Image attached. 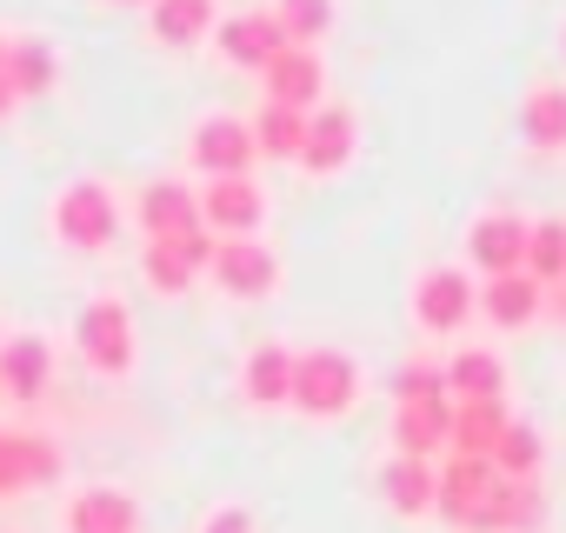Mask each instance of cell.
<instances>
[{
  "instance_id": "1",
  "label": "cell",
  "mask_w": 566,
  "mask_h": 533,
  "mask_svg": "<svg viewBox=\"0 0 566 533\" xmlns=\"http://www.w3.org/2000/svg\"><path fill=\"white\" fill-rule=\"evenodd\" d=\"M360 400V360L340 347H307L294 354V394L287 407H301L307 420H340Z\"/></svg>"
},
{
  "instance_id": "2",
  "label": "cell",
  "mask_w": 566,
  "mask_h": 533,
  "mask_svg": "<svg viewBox=\"0 0 566 533\" xmlns=\"http://www.w3.org/2000/svg\"><path fill=\"white\" fill-rule=\"evenodd\" d=\"M120 233V200L107 180H67L54 194V240L74 253H107Z\"/></svg>"
},
{
  "instance_id": "3",
  "label": "cell",
  "mask_w": 566,
  "mask_h": 533,
  "mask_svg": "<svg viewBox=\"0 0 566 533\" xmlns=\"http://www.w3.org/2000/svg\"><path fill=\"white\" fill-rule=\"evenodd\" d=\"M200 220L213 240H253L260 220H266V194L253 174H227V180H207L200 187Z\"/></svg>"
},
{
  "instance_id": "4",
  "label": "cell",
  "mask_w": 566,
  "mask_h": 533,
  "mask_svg": "<svg viewBox=\"0 0 566 533\" xmlns=\"http://www.w3.org/2000/svg\"><path fill=\"white\" fill-rule=\"evenodd\" d=\"M74 347L87 354V367H101V374H127V367H134V321H127V307H120L114 294L87 301L81 321H74Z\"/></svg>"
},
{
  "instance_id": "5",
  "label": "cell",
  "mask_w": 566,
  "mask_h": 533,
  "mask_svg": "<svg viewBox=\"0 0 566 533\" xmlns=\"http://www.w3.org/2000/svg\"><path fill=\"white\" fill-rule=\"evenodd\" d=\"M413 314L427 334H460L480 314V288L467 281V266H427L413 288Z\"/></svg>"
},
{
  "instance_id": "6",
  "label": "cell",
  "mask_w": 566,
  "mask_h": 533,
  "mask_svg": "<svg viewBox=\"0 0 566 533\" xmlns=\"http://www.w3.org/2000/svg\"><path fill=\"white\" fill-rule=\"evenodd\" d=\"M207 274H213V288H220L227 301H266V294L280 288V260H273V247H260V233H253V240H220Z\"/></svg>"
},
{
  "instance_id": "7",
  "label": "cell",
  "mask_w": 566,
  "mask_h": 533,
  "mask_svg": "<svg viewBox=\"0 0 566 533\" xmlns=\"http://www.w3.org/2000/svg\"><path fill=\"white\" fill-rule=\"evenodd\" d=\"M187 154H193V167H200L207 180H227V174H253V160H260V147H253V127H247L240 114H207V121L193 127Z\"/></svg>"
},
{
  "instance_id": "8",
  "label": "cell",
  "mask_w": 566,
  "mask_h": 533,
  "mask_svg": "<svg viewBox=\"0 0 566 533\" xmlns=\"http://www.w3.org/2000/svg\"><path fill=\"white\" fill-rule=\"evenodd\" d=\"M213 48H220V61H227V67L260 74L273 54H287L294 41H287V28L273 21V8H253V14H227V21L213 28Z\"/></svg>"
},
{
  "instance_id": "9",
  "label": "cell",
  "mask_w": 566,
  "mask_h": 533,
  "mask_svg": "<svg viewBox=\"0 0 566 533\" xmlns=\"http://www.w3.org/2000/svg\"><path fill=\"white\" fill-rule=\"evenodd\" d=\"M493 460H467V453H447L440 467V493H433V513L453 520V526H473L480 533V513H486V493H493Z\"/></svg>"
},
{
  "instance_id": "10",
  "label": "cell",
  "mask_w": 566,
  "mask_h": 533,
  "mask_svg": "<svg viewBox=\"0 0 566 533\" xmlns=\"http://www.w3.org/2000/svg\"><path fill=\"white\" fill-rule=\"evenodd\" d=\"M526 233H533V220H520V213H480L473 233H467V260L486 281L493 274H520L526 266Z\"/></svg>"
},
{
  "instance_id": "11",
  "label": "cell",
  "mask_w": 566,
  "mask_h": 533,
  "mask_svg": "<svg viewBox=\"0 0 566 533\" xmlns=\"http://www.w3.org/2000/svg\"><path fill=\"white\" fill-rule=\"evenodd\" d=\"M260 87H266V101H280V107L314 114L321 94H327V67H321L314 48H287V54H273V61L260 67Z\"/></svg>"
},
{
  "instance_id": "12",
  "label": "cell",
  "mask_w": 566,
  "mask_h": 533,
  "mask_svg": "<svg viewBox=\"0 0 566 533\" xmlns=\"http://www.w3.org/2000/svg\"><path fill=\"white\" fill-rule=\"evenodd\" d=\"M354 147H360V121H354V107H314L307 114V140H301V167L307 174H340L347 160H354Z\"/></svg>"
},
{
  "instance_id": "13",
  "label": "cell",
  "mask_w": 566,
  "mask_h": 533,
  "mask_svg": "<svg viewBox=\"0 0 566 533\" xmlns=\"http://www.w3.org/2000/svg\"><path fill=\"white\" fill-rule=\"evenodd\" d=\"M447 433H453V394H440V400H400L394 407V447L407 460H433L447 447Z\"/></svg>"
},
{
  "instance_id": "14",
  "label": "cell",
  "mask_w": 566,
  "mask_h": 533,
  "mask_svg": "<svg viewBox=\"0 0 566 533\" xmlns=\"http://www.w3.org/2000/svg\"><path fill=\"white\" fill-rule=\"evenodd\" d=\"M61 480V447L41 433H0V493H21V487H48Z\"/></svg>"
},
{
  "instance_id": "15",
  "label": "cell",
  "mask_w": 566,
  "mask_h": 533,
  "mask_svg": "<svg viewBox=\"0 0 566 533\" xmlns=\"http://www.w3.org/2000/svg\"><path fill=\"white\" fill-rule=\"evenodd\" d=\"M48 380H54V347L41 334H8L0 341V387L14 400H41Z\"/></svg>"
},
{
  "instance_id": "16",
  "label": "cell",
  "mask_w": 566,
  "mask_h": 533,
  "mask_svg": "<svg viewBox=\"0 0 566 533\" xmlns=\"http://www.w3.org/2000/svg\"><path fill=\"white\" fill-rule=\"evenodd\" d=\"M140 227H147V240H174V233L207 227V220H200V194H193L187 180H154V187L140 194Z\"/></svg>"
},
{
  "instance_id": "17",
  "label": "cell",
  "mask_w": 566,
  "mask_h": 533,
  "mask_svg": "<svg viewBox=\"0 0 566 533\" xmlns=\"http://www.w3.org/2000/svg\"><path fill=\"white\" fill-rule=\"evenodd\" d=\"M506 400H453V433H447V453H467V460H493L500 433H506Z\"/></svg>"
},
{
  "instance_id": "18",
  "label": "cell",
  "mask_w": 566,
  "mask_h": 533,
  "mask_svg": "<svg viewBox=\"0 0 566 533\" xmlns=\"http://www.w3.org/2000/svg\"><path fill=\"white\" fill-rule=\"evenodd\" d=\"M240 394H247L253 407H287V394H294V347L260 341V347L247 354V367H240Z\"/></svg>"
},
{
  "instance_id": "19",
  "label": "cell",
  "mask_w": 566,
  "mask_h": 533,
  "mask_svg": "<svg viewBox=\"0 0 566 533\" xmlns=\"http://www.w3.org/2000/svg\"><path fill=\"white\" fill-rule=\"evenodd\" d=\"M539 307H546V288L526 274H493L486 288H480V314L493 321V327H526V321H539Z\"/></svg>"
},
{
  "instance_id": "20",
  "label": "cell",
  "mask_w": 566,
  "mask_h": 533,
  "mask_svg": "<svg viewBox=\"0 0 566 533\" xmlns=\"http://www.w3.org/2000/svg\"><path fill=\"white\" fill-rule=\"evenodd\" d=\"M8 81H14L21 101L54 94V87H61V54H54V41H41V34H8Z\"/></svg>"
},
{
  "instance_id": "21",
  "label": "cell",
  "mask_w": 566,
  "mask_h": 533,
  "mask_svg": "<svg viewBox=\"0 0 566 533\" xmlns=\"http://www.w3.org/2000/svg\"><path fill=\"white\" fill-rule=\"evenodd\" d=\"M539 513H546L539 480H493L486 513H480V533H533Z\"/></svg>"
},
{
  "instance_id": "22",
  "label": "cell",
  "mask_w": 566,
  "mask_h": 533,
  "mask_svg": "<svg viewBox=\"0 0 566 533\" xmlns=\"http://www.w3.org/2000/svg\"><path fill=\"white\" fill-rule=\"evenodd\" d=\"M147 28L160 48H193L220 28V14H213V0H147Z\"/></svg>"
},
{
  "instance_id": "23",
  "label": "cell",
  "mask_w": 566,
  "mask_h": 533,
  "mask_svg": "<svg viewBox=\"0 0 566 533\" xmlns=\"http://www.w3.org/2000/svg\"><path fill=\"white\" fill-rule=\"evenodd\" d=\"M67 533H140V506L120 487H87L67 506Z\"/></svg>"
},
{
  "instance_id": "24",
  "label": "cell",
  "mask_w": 566,
  "mask_h": 533,
  "mask_svg": "<svg viewBox=\"0 0 566 533\" xmlns=\"http://www.w3.org/2000/svg\"><path fill=\"white\" fill-rule=\"evenodd\" d=\"M380 493H387V506L394 513H433V493H440V473H433V460H407V453H394L387 460V473H380Z\"/></svg>"
},
{
  "instance_id": "25",
  "label": "cell",
  "mask_w": 566,
  "mask_h": 533,
  "mask_svg": "<svg viewBox=\"0 0 566 533\" xmlns=\"http://www.w3.org/2000/svg\"><path fill=\"white\" fill-rule=\"evenodd\" d=\"M447 394L453 400H506V367L486 347H460L447 360Z\"/></svg>"
},
{
  "instance_id": "26",
  "label": "cell",
  "mask_w": 566,
  "mask_h": 533,
  "mask_svg": "<svg viewBox=\"0 0 566 533\" xmlns=\"http://www.w3.org/2000/svg\"><path fill=\"white\" fill-rule=\"evenodd\" d=\"M247 127H253V147H260L266 160H301V140H307V114H301V107L260 101V114H253Z\"/></svg>"
},
{
  "instance_id": "27",
  "label": "cell",
  "mask_w": 566,
  "mask_h": 533,
  "mask_svg": "<svg viewBox=\"0 0 566 533\" xmlns=\"http://www.w3.org/2000/svg\"><path fill=\"white\" fill-rule=\"evenodd\" d=\"M520 134H526V147H539V154H553V147H566V87H533L526 94V107H520Z\"/></svg>"
},
{
  "instance_id": "28",
  "label": "cell",
  "mask_w": 566,
  "mask_h": 533,
  "mask_svg": "<svg viewBox=\"0 0 566 533\" xmlns=\"http://www.w3.org/2000/svg\"><path fill=\"white\" fill-rule=\"evenodd\" d=\"M526 274L539 288L566 281V220H533V233H526Z\"/></svg>"
},
{
  "instance_id": "29",
  "label": "cell",
  "mask_w": 566,
  "mask_h": 533,
  "mask_svg": "<svg viewBox=\"0 0 566 533\" xmlns=\"http://www.w3.org/2000/svg\"><path fill=\"white\" fill-rule=\"evenodd\" d=\"M140 266H147V288H154V294H187L193 274H200V266L180 253V240H147Z\"/></svg>"
},
{
  "instance_id": "30",
  "label": "cell",
  "mask_w": 566,
  "mask_h": 533,
  "mask_svg": "<svg viewBox=\"0 0 566 533\" xmlns=\"http://www.w3.org/2000/svg\"><path fill=\"white\" fill-rule=\"evenodd\" d=\"M493 473L500 480H539V433L526 420H506V433L493 447Z\"/></svg>"
},
{
  "instance_id": "31",
  "label": "cell",
  "mask_w": 566,
  "mask_h": 533,
  "mask_svg": "<svg viewBox=\"0 0 566 533\" xmlns=\"http://www.w3.org/2000/svg\"><path fill=\"white\" fill-rule=\"evenodd\" d=\"M273 21L294 48H321V34L334 28V0H273Z\"/></svg>"
},
{
  "instance_id": "32",
  "label": "cell",
  "mask_w": 566,
  "mask_h": 533,
  "mask_svg": "<svg viewBox=\"0 0 566 533\" xmlns=\"http://www.w3.org/2000/svg\"><path fill=\"white\" fill-rule=\"evenodd\" d=\"M440 394H447V367L433 360H407L394 374V400H440Z\"/></svg>"
},
{
  "instance_id": "33",
  "label": "cell",
  "mask_w": 566,
  "mask_h": 533,
  "mask_svg": "<svg viewBox=\"0 0 566 533\" xmlns=\"http://www.w3.org/2000/svg\"><path fill=\"white\" fill-rule=\"evenodd\" d=\"M200 533H253V513H247V506H220Z\"/></svg>"
},
{
  "instance_id": "34",
  "label": "cell",
  "mask_w": 566,
  "mask_h": 533,
  "mask_svg": "<svg viewBox=\"0 0 566 533\" xmlns=\"http://www.w3.org/2000/svg\"><path fill=\"white\" fill-rule=\"evenodd\" d=\"M14 107H21V94H14V81H8V67H0V121H14Z\"/></svg>"
},
{
  "instance_id": "35",
  "label": "cell",
  "mask_w": 566,
  "mask_h": 533,
  "mask_svg": "<svg viewBox=\"0 0 566 533\" xmlns=\"http://www.w3.org/2000/svg\"><path fill=\"white\" fill-rule=\"evenodd\" d=\"M546 301H553V307H559V321H566V281H559V288H553Z\"/></svg>"
},
{
  "instance_id": "36",
  "label": "cell",
  "mask_w": 566,
  "mask_h": 533,
  "mask_svg": "<svg viewBox=\"0 0 566 533\" xmlns=\"http://www.w3.org/2000/svg\"><path fill=\"white\" fill-rule=\"evenodd\" d=\"M0 67H8V34H0Z\"/></svg>"
},
{
  "instance_id": "37",
  "label": "cell",
  "mask_w": 566,
  "mask_h": 533,
  "mask_svg": "<svg viewBox=\"0 0 566 533\" xmlns=\"http://www.w3.org/2000/svg\"><path fill=\"white\" fill-rule=\"evenodd\" d=\"M120 8H140V0H120Z\"/></svg>"
}]
</instances>
